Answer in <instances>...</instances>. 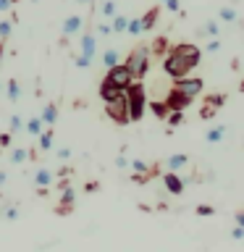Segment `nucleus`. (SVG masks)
Returning a JSON list of instances; mask_svg holds the SVG:
<instances>
[{
	"label": "nucleus",
	"mask_w": 244,
	"mask_h": 252,
	"mask_svg": "<svg viewBox=\"0 0 244 252\" xmlns=\"http://www.w3.org/2000/svg\"><path fill=\"white\" fill-rule=\"evenodd\" d=\"M150 53H152V55H157V58H163V55L165 53H168V37H155L152 39V45H150Z\"/></svg>",
	"instance_id": "4468645a"
},
{
	"label": "nucleus",
	"mask_w": 244,
	"mask_h": 252,
	"mask_svg": "<svg viewBox=\"0 0 244 252\" xmlns=\"http://www.w3.org/2000/svg\"><path fill=\"white\" fill-rule=\"evenodd\" d=\"M226 137V126H215V129H210L205 134V142H210V145H218L220 139Z\"/></svg>",
	"instance_id": "aec40b11"
},
{
	"label": "nucleus",
	"mask_w": 244,
	"mask_h": 252,
	"mask_svg": "<svg viewBox=\"0 0 244 252\" xmlns=\"http://www.w3.org/2000/svg\"><path fill=\"white\" fill-rule=\"evenodd\" d=\"M220 21H236V11L234 8H220Z\"/></svg>",
	"instance_id": "473e14b6"
},
{
	"label": "nucleus",
	"mask_w": 244,
	"mask_h": 252,
	"mask_svg": "<svg viewBox=\"0 0 244 252\" xmlns=\"http://www.w3.org/2000/svg\"><path fill=\"white\" fill-rule=\"evenodd\" d=\"M147 108L152 110L157 118H168V113H171V108L165 105V100H152V102H147Z\"/></svg>",
	"instance_id": "a211bd4d"
},
{
	"label": "nucleus",
	"mask_w": 244,
	"mask_h": 252,
	"mask_svg": "<svg viewBox=\"0 0 244 252\" xmlns=\"http://www.w3.org/2000/svg\"><path fill=\"white\" fill-rule=\"evenodd\" d=\"M74 63H76V68H90V66H92V61L87 58V55H76Z\"/></svg>",
	"instance_id": "e433bc0d"
},
{
	"label": "nucleus",
	"mask_w": 244,
	"mask_h": 252,
	"mask_svg": "<svg viewBox=\"0 0 244 252\" xmlns=\"http://www.w3.org/2000/svg\"><path fill=\"white\" fill-rule=\"evenodd\" d=\"M205 50H208V53H218V50H220V42H218V39H215V37H213V39H210V42H208V45H205Z\"/></svg>",
	"instance_id": "a19ab883"
},
{
	"label": "nucleus",
	"mask_w": 244,
	"mask_h": 252,
	"mask_svg": "<svg viewBox=\"0 0 244 252\" xmlns=\"http://www.w3.org/2000/svg\"><path fill=\"white\" fill-rule=\"evenodd\" d=\"M126 100H129V118L131 121H142L147 110V92L142 79H134V82L126 87Z\"/></svg>",
	"instance_id": "f257e3e1"
},
{
	"label": "nucleus",
	"mask_w": 244,
	"mask_h": 252,
	"mask_svg": "<svg viewBox=\"0 0 244 252\" xmlns=\"http://www.w3.org/2000/svg\"><path fill=\"white\" fill-rule=\"evenodd\" d=\"M53 147V131H42L39 134V153H47Z\"/></svg>",
	"instance_id": "a878e982"
},
{
	"label": "nucleus",
	"mask_w": 244,
	"mask_h": 252,
	"mask_svg": "<svg viewBox=\"0 0 244 252\" xmlns=\"http://www.w3.org/2000/svg\"><path fill=\"white\" fill-rule=\"evenodd\" d=\"M11 32H13V19L11 21H0V42H5V39L11 37Z\"/></svg>",
	"instance_id": "c756f323"
},
{
	"label": "nucleus",
	"mask_w": 244,
	"mask_h": 252,
	"mask_svg": "<svg viewBox=\"0 0 244 252\" xmlns=\"http://www.w3.org/2000/svg\"><path fill=\"white\" fill-rule=\"evenodd\" d=\"M205 102H210L213 108H220L226 102V94L223 92H213V94H208V97H205Z\"/></svg>",
	"instance_id": "c85d7f7f"
},
{
	"label": "nucleus",
	"mask_w": 244,
	"mask_h": 252,
	"mask_svg": "<svg viewBox=\"0 0 244 252\" xmlns=\"http://www.w3.org/2000/svg\"><path fill=\"white\" fill-rule=\"evenodd\" d=\"M29 160V150L27 147H13L11 150V163L13 165H21V163H27Z\"/></svg>",
	"instance_id": "6ab92c4d"
},
{
	"label": "nucleus",
	"mask_w": 244,
	"mask_h": 252,
	"mask_svg": "<svg viewBox=\"0 0 244 252\" xmlns=\"http://www.w3.org/2000/svg\"><path fill=\"white\" fill-rule=\"evenodd\" d=\"M97 34H102V37L113 34V27H110V24H97Z\"/></svg>",
	"instance_id": "ea45409f"
},
{
	"label": "nucleus",
	"mask_w": 244,
	"mask_h": 252,
	"mask_svg": "<svg viewBox=\"0 0 244 252\" xmlns=\"http://www.w3.org/2000/svg\"><path fill=\"white\" fill-rule=\"evenodd\" d=\"M105 79H108L113 87H118V90H126V87L134 82V76H131V71H129V66H126V63H116V66H110L108 74H105Z\"/></svg>",
	"instance_id": "39448f33"
},
{
	"label": "nucleus",
	"mask_w": 244,
	"mask_h": 252,
	"mask_svg": "<svg viewBox=\"0 0 244 252\" xmlns=\"http://www.w3.org/2000/svg\"><path fill=\"white\" fill-rule=\"evenodd\" d=\"M192 68H197V66H194V63L189 61V58H184L181 53H176L173 47L163 55V71H165V74H168L171 79H181V76H186Z\"/></svg>",
	"instance_id": "f03ea898"
},
{
	"label": "nucleus",
	"mask_w": 244,
	"mask_h": 252,
	"mask_svg": "<svg viewBox=\"0 0 244 252\" xmlns=\"http://www.w3.org/2000/svg\"><path fill=\"white\" fill-rule=\"evenodd\" d=\"M126 32H129V34H142V21L139 19H129V27H126Z\"/></svg>",
	"instance_id": "7c9ffc66"
},
{
	"label": "nucleus",
	"mask_w": 244,
	"mask_h": 252,
	"mask_svg": "<svg viewBox=\"0 0 244 252\" xmlns=\"http://www.w3.org/2000/svg\"><path fill=\"white\" fill-rule=\"evenodd\" d=\"M82 24H84V19H82V16H68V19L63 21V37H71V34H76V32L82 29Z\"/></svg>",
	"instance_id": "9b49d317"
},
{
	"label": "nucleus",
	"mask_w": 244,
	"mask_h": 252,
	"mask_svg": "<svg viewBox=\"0 0 244 252\" xmlns=\"http://www.w3.org/2000/svg\"><path fill=\"white\" fill-rule=\"evenodd\" d=\"M173 87H176L179 92H184V94H189V97H197V94L202 92V87H205V82L200 76H181V79H173Z\"/></svg>",
	"instance_id": "423d86ee"
},
{
	"label": "nucleus",
	"mask_w": 244,
	"mask_h": 252,
	"mask_svg": "<svg viewBox=\"0 0 244 252\" xmlns=\"http://www.w3.org/2000/svg\"><path fill=\"white\" fill-rule=\"evenodd\" d=\"M5 97L11 100V102H19V97H21V84L16 82V79L5 82Z\"/></svg>",
	"instance_id": "f3484780"
},
{
	"label": "nucleus",
	"mask_w": 244,
	"mask_h": 252,
	"mask_svg": "<svg viewBox=\"0 0 244 252\" xmlns=\"http://www.w3.org/2000/svg\"><path fill=\"white\" fill-rule=\"evenodd\" d=\"M105 113L113 118L116 124H129L131 121V118H129V100H126V90L118 94V97L105 102Z\"/></svg>",
	"instance_id": "20e7f679"
},
{
	"label": "nucleus",
	"mask_w": 244,
	"mask_h": 252,
	"mask_svg": "<svg viewBox=\"0 0 244 252\" xmlns=\"http://www.w3.org/2000/svg\"><path fill=\"white\" fill-rule=\"evenodd\" d=\"M3 216H5V220H19V208H13V205H11V208H5Z\"/></svg>",
	"instance_id": "4c0bfd02"
},
{
	"label": "nucleus",
	"mask_w": 244,
	"mask_h": 252,
	"mask_svg": "<svg viewBox=\"0 0 244 252\" xmlns=\"http://www.w3.org/2000/svg\"><path fill=\"white\" fill-rule=\"evenodd\" d=\"M197 34H200V37H218V21H208V24H202V27L197 29Z\"/></svg>",
	"instance_id": "4be33fe9"
},
{
	"label": "nucleus",
	"mask_w": 244,
	"mask_h": 252,
	"mask_svg": "<svg viewBox=\"0 0 244 252\" xmlns=\"http://www.w3.org/2000/svg\"><path fill=\"white\" fill-rule=\"evenodd\" d=\"M0 58H3V42H0Z\"/></svg>",
	"instance_id": "603ef678"
},
{
	"label": "nucleus",
	"mask_w": 244,
	"mask_h": 252,
	"mask_svg": "<svg viewBox=\"0 0 244 252\" xmlns=\"http://www.w3.org/2000/svg\"><path fill=\"white\" fill-rule=\"evenodd\" d=\"M76 3H87V5H90V3H94V0H76Z\"/></svg>",
	"instance_id": "8fccbe9b"
},
{
	"label": "nucleus",
	"mask_w": 244,
	"mask_h": 252,
	"mask_svg": "<svg viewBox=\"0 0 244 252\" xmlns=\"http://www.w3.org/2000/svg\"><path fill=\"white\" fill-rule=\"evenodd\" d=\"M150 47L147 45H137L134 50L129 53V58H126V66H129L131 76L134 79H145L147 71H150Z\"/></svg>",
	"instance_id": "7ed1b4c3"
},
{
	"label": "nucleus",
	"mask_w": 244,
	"mask_h": 252,
	"mask_svg": "<svg viewBox=\"0 0 244 252\" xmlns=\"http://www.w3.org/2000/svg\"><path fill=\"white\" fill-rule=\"evenodd\" d=\"M11 5H13V0H0V11H11Z\"/></svg>",
	"instance_id": "a18cd8bd"
},
{
	"label": "nucleus",
	"mask_w": 244,
	"mask_h": 252,
	"mask_svg": "<svg viewBox=\"0 0 244 252\" xmlns=\"http://www.w3.org/2000/svg\"><path fill=\"white\" fill-rule=\"evenodd\" d=\"M197 216H215V208L213 205H197Z\"/></svg>",
	"instance_id": "72a5a7b5"
},
{
	"label": "nucleus",
	"mask_w": 244,
	"mask_h": 252,
	"mask_svg": "<svg viewBox=\"0 0 244 252\" xmlns=\"http://www.w3.org/2000/svg\"><path fill=\"white\" fill-rule=\"evenodd\" d=\"M129 165H131V171H134V173H147V171H150V165H147L145 160H131Z\"/></svg>",
	"instance_id": "2f4dec72"
},
{
	"label": "nucleus",
	"mask_w": 244,
	"mask_h": 252,
	"mask_svg": "<svg viewBox=\"0 0 244 252\" xmlns=\"http://www.w3.org/2000/svg\"><path fill=\"white\" fill-rule=\"evenodd\" d=\"M100 13L105 16V19H113L116 16V0H105V3L100 5Z\"/></svg>",
	"instance_id": "cd10ccee"
},
{
	"label": "nucleus",
	"mask_w": 244,
	"mask_h": 252,
	"mask_svg": "<svg viewBox=\"0 0 244 252\" xmlns=\"http://www.w3.org/2000/svg\"><path fill=\"white\" fill-rule=\"evenodd\" d=\"M163 3H168V0H163Z\"/></svg>",
	"instance_id": "5fc2aeb1"
},
{
	"label": "nucleus",
	"mask_w": 244,
	"mask_h": 252,
	"mask_svg": "<svg viewBox=\"0 0 244 252\" xmlns=\"http://www.w3.org/2000/svg\"><path fill=\"white\" fill-rule=\"evenodd\" d=\"M24 129V121H21V116H11V131L13 134H19Z\"/></svg>",
	"instance_id": "c9c22d12"
},
{
	"label": "nucleus",
	"mask_w": 244,
	"mask_h": 252,
	"mask_svg": "<svg viewBox=\"0 0 244 252\" xmlns=\"http://www.w3.org/2000/svg\"><path fill=\"white\" fill-rule=\"evenodd\" d=\"M123 90H118V87H113L108 82V79H102L100 82V97H102V102H108V100H113V97H118Z\"/></svg>",
	"instance_id": "f8f14e48"
},
{
	"label": "nucleus",
	"mask_w": 244,
	"mask_h": 252,
	"mask_svg": "<svg viewBox=\"0 0 244 252\" xmlns=\"http://www.w3.org/2000/svg\"><path fill=\"white\" fill-rule=\"evenodd\" d=\"M5 181H8V173H5V171H0V187H3Z\"/></svg>",
	"instance_id": "09e8293b"
},
{
	"label": "nucleus",
	"mask_w": 244,
	"mask_h": 252,
	"mask_svg": "<svg viewBox=\"0 0 244 252\" xmlns=\"http://www.w3.org/2000/svg\"><path fill=\"white\" fill-rule=\"evenodd\" d=\"M39 118H42L45 124H55V121H58V108H55V105H45Z\"/></svg>",
	"instance_id": "b1692460"
},
{
	"label": "nucleus",
	"mask_w": 244,
	"mask_h": 252,
	"mask_svg": "<svg viewBox=\"0 0 244 252\" xmlns=\"http://www.w3.org/2000/svg\"><path fill=\"white\" fill-rule=\"evenodd\" d=\"M94 53H97V39H94V34H87L82 37V55H87L90 61H94Z\"/></svg>",
	"instance_id": "9d476101"
},
{
	"label": "nucleus",
	"mask_w": 244,
	"mask_h": 252,
	"mask_svg": "<svg viewBox=\"0 0 244 252\" xmlns=\"http://www.w3.org/2000/svg\"><path fill=\"white\" fill-rule=\"evenodd\" d=\"M58 158H61V160H68V158H71V147H61L58 150Z\"/></svg>",
	"instance_id": "79ce46f5"
},
{
	"label": "nucleus",
	"mask_w": 244,
	"mask_h": 252,
	"mask_svg": "<svg viewBox=\"0 0 244 252\" xmlns=\"http://www.w3.org/2000/svg\"><path fill=\"white\" fill-rule=\"evenodd\" d=\"M74 200H76L74 187H71L68 181H63V184H61V205L55 208V213H58V216H68L71 208H74Z\"/></svg>",
	"instance_id": "0eeeda50"
},
{
	"label": "nucleus",
	"mask_w": 244,
	"mask_h": 252,
	"mask_svg": "<svg viewBox=\"0 0 244 252\" xmlns=\"http://www.w3.org/2000/svg\"><path fill=\"white\" fill-rule=\"evenodd\" d=\"M157 19H160V8H150V11L139 19L142 21V32H150L157 24Z\"/></svg>",
	"instance_id": "ddd939ff"
},
{
	"label": "nucleus",
	"mask_w": 244,
	"mask_h": 252,
	"mask_svg": "<svg viewBox=\"0 0 244 252\" xmlns=\"http://www.w3.org/2000/svg\"><path fill=\"white\" fill-rule=\"evenodd\" d=\"M236 223H239V226L244 228V210H239V213H236Z\"/></svg>",
	"instance_id": "49530a36"
},
{
	"label": "nucleus",
	"mask_w": 244,
	"mask_h": 252,
	"mask_svg": "<svg viewBox=\"0 0 244 252\" xmlns=\"http://www.w3.org/2000/svg\"><path fill=\"white\" fill-rule=\"evenodd\" d=\"M186 163H189V158L184 153H181V155H171L168 160H165V168H168V171H181Z\"/></svg>",
	"instance_id": "dca6fc26"
},
{
	"label": "nucleus",
	"mask_w": 244,
	"mask_h": 252,
	"mask_svg": "<svg viewBox=\"0 0 244 252\" xmlns=\"http://www.w3.org/2000/svg\"><path fill=\"white\" fill-rule=\"evenodd\" d=\"M231 239H236V242H242V239H244V228H242L239 223L231 228Z\"/></svg>",
	"instance_id": "58836bf2"
},
{
	"label": "nucleus",
	"mask_w": 244,
	"mask_h": 252,
	"mask_svg": "<svg viewBox=\"0 0 244 252\" xmlns=\"http://www.w3.org/2000/svg\"><path fill=\"white\" fill-rule=\"evenodd\" d=\"M163 187L168 189L171 194H181L186 189V179H181L176 171H165L163 173Z\"/></svg>",
	"instance_id": "1a4fd4ad"
},
{
	"label": "nucleus",
	"mask_w": 244,
	"mask_h": 252,
	"mask_svg": "<svg viewBox=\"0 0 244 252\" xmlns=\"http://www.w3.org/2000/svg\"><path fill=\"white\" fill-rule=\"evenodd\" d=\"M215 110H218V108H213L210 102H205V108L200 110V118H205V121H208V118H213V116H215Z\"/></svg>",
	"instance_id": "f704fd0d"
},
{
	"label": "nucleus",
	"mask_w": 244,
	"mask_h": 252,
	"mask_svg": "<svg viewBox=\"0 0 244 252\" xmlns=\"http://www.w3.org/2000/svg\"><path fill=\"white\" fill-rule=\"evenodd\" d=\"M31 179H34V184H37V187H45V189L53 184V173L47 171V168H37V171H34V176H31Z\"/></svg>",
	"instance_id": "2eb2a0df"
},
{
	"label": "nucleus",
	"mask_w": 244,
	"mask_h": 252,
	"mask_svg": "<svg viewBox=\"0 0 244 252\" xmlns=\"http://www.w3.org/2000/svg\"><path fill=\"white\" fill-rule=\"evenodd\" d=\"M116 165H118V168H129V160H126V158H123V153L116 158Z\"/></svg>",
	"instance_id": "37998d69"
},
{
	"label": "nucleus",
	"mask_w": 244,
	"mask_h": 252,
	"mask_svg": "<svg viewBox=\"0 0 244 252\" xmlns=\"http://www.w3.org/2000/svg\"><path fill=\"white\" fill-rule=\"evenodd\" d=\"M239 92H244V79H242V84H239Z\"/></svg>",
	"instance_id": "3c124183"
},
{
	"label": "nucleus",
	"mask_w": 244,
	"mask_h": 252,
	"mask_svg": "<svg viewBox=\"0 0 244 252\" xmlns=\"http://www.w3.org/2000/svg\"><path fill=\"white\" fill-rule=\"evenodd\" d=\"M184 121H186L184 110H171V113H168V124L171 126H184Z\"/></svg>",
	"instance_id": "bb28decb"
},
{
	"label": "nucleus",
	"mask_w": 244,
	"mask_h": 252,
	"mask_svg": "<svg viewBox=\"0 0 244 252\" xmlns=\"http://www.w3.org/2000/svg\"><path fill=\"white\" fill-rule=\"evenodd\" d=\"M42 129H45V121H42V118H29V121H27V131L31 134V137H39V134H42Z\"/></svg>",
	"instance_id": "412c9836"
},
{
	"label": "nucleus",
	"mask_w": 244,
	"mask_h": 252,
	"mask_svg": "<svg viewBox=\"0 0 244 252\" xmlns=\"http://www.w3.org/2000/svg\"><path fill=\"white\" fill-rule=\"evenodd\" d=\"M110 21H113L110 27H113V32H116V34H121V32H126V27H129V19H126V16H121V13H116Z\"/></svg>",
	"instance_id": "5701e85b"
},
{
	"label": "nucleus",
	"mask_w": 244,
	"mask_h": 252,
	"mask_svg": "<svg viewBox=\"0 0 244 252\" xmlns=\"http://www.w3.org/2000/svg\"><path fill=\"white\" fill-rule=\"evenodd\" d=\"M192 100H194V97H189V94L179 92L176 87H171V92L165 94V105H168L171 110H186L189 105H192Z\"/></svg>",
	"instance_id": "6e6552de"
},
{
	"label": "nucleus",
	"mask_w": 244,
	"mask_h": 252,
	"mask_svg": "<svg viewBox=\"0 0 244 252\" xmlns=\"http://www.w3.org/2000/svg\"><path fill=\"white\" fill-rule=\"evenodd\" d=\"M11 145V134H0V147H8Z\"/></svg>",
	"instance_id": "c03bdc74"
},
{
	"label": "nucleus",
	"mask_w": 244,
	"mask_h": 252,
	"mask_svg": "<svg viewBox=\"0 0 244 252\" xmlns=\"http://www.w3.org/2000/svg\"><path fill=\"white\" fill-rule=\"evenodd\" d=\"M102 63H105V68L116 66V63H118V50H113V47H108V50L102 53Z\"/></svg>",
	"instance_id": "393cba45"
},
{
	"label": "nucleus",
	"mask_w": 244,
	"mask_h": 252,
	"mask_svg": "<svg viewBox=\"0 0 244 252\" xmlns=\"http://www.w3.org/2000/svg\"><path fill=\"white\" fill-rule=\"evenodd\" d=\"M31 3H39V0H31Z\"/></svg>",
	"instance_id": "864d4df0"
},
{
	"label": "nucleus",
	"mask_w": 244,
	"mask_h": 252,
	"mask_svg": "<svg viewBox=\"0 0 244 252\" xmlns=\"http://www.w3.org/2000/svg\"><path fill=\"white\" fill-rule=\"evenodd\" d=\"M84 189H87V192H97V184H94V181H90V184H87Z\"/></svg>",
	"instance_id": "de8ad7c7"
}]
</instances>
